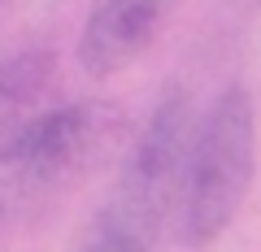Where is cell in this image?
<instances>
[{
  "mask_svg": "<svg viewBox=\"0 0 261 252\" xmlns=\"http://www.w3.org/2000/svg\"><path fill=\"white\" fill-rule=\"evenodd\" d=\"M192 122L196 118H192L187 87L170 83L157 96L144 131L130 139L118 183L87 226V248H113V252L157 248L170 213L178 209V183H183Z\"/></svg>",
  "mask_w": 261,
  "mask_h": 252,
  "instance_id": "obj_1",
  "label": "cell"
},
{
  "mask_svg": "<svg viewBox=\"0 0 261 252\" xmlns=\"http://www.w3.org/2000/svg\"><path fill=\"white\" fill-rule=\"evenodd\" d=\"M257 165V104L252 92L231 83L218 92L205 118L192 122V139L178 183V222L192 248L222 239L235 222Z\"/></svg>",
  "mask_w": 261,
  "mask_h": 252,
  "instance_id": "obj_2",
  "label": "cell"
},
{
  "mask_svg": "<svg viewBox=\"0 0 261 252\" xmlns=\"http://www.w3.org/2000/svg\"><path fill=\"white\" fill-rule=\"evenodd\" d=\"M118 135V113L100 100L39 104L0 135V209L39 200L79 178Z\"/></svg>",
  "mask_w": 261,
  "mask_h": 252,
  "instance_id": "obj_3",
  "label": "cell"
},
{
  "mask_svg": "<svg viewBox=\"0 0 261 252\" xmlns=\"http://www.w3.org/2000/svg\"><path fill=\"white\" fill-rule=\"evenodd\" d=\"M183 0H96L79 31V66L92 78H113L135 66Z\"/></svg>",
  "mask_w": 261,
  "mask_h": 252,
  "instance_id": "obj_4",
  "label": "cell"
},
{
  "mask_svg": "<svg viewBox=\"0 0 261 252\" xmlns=\"http://www.w3.org/2000/svg\"><path fill=\"white\" fill-rule=\"evenodd\" d=\"M57 78V52L53 48H22L0 57V135L27 113L44 104Z\"/></svg>",
  "mask_w": 261,
  "mask_h": 252,
  "instance_id": "obj_5",
  "label": "cell"
}]
</instances>
